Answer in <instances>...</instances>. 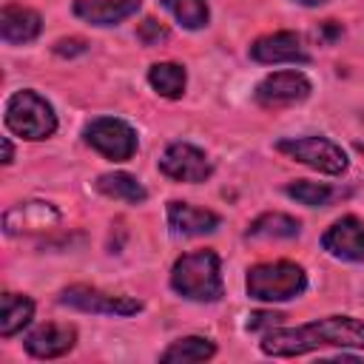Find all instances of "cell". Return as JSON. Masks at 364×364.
Listing matches in <instances>:
<instances>
[{
  "mask_svg": "<svg viewBox=\"0 0 364 364\" xmlns=\"http://www.w3.org/2000/svg\"><path fill=\"white\" fill-rule=\"evenodd\" d=\"M259 347L264 355H273V358H293L321 347L364 350V321L353 316H327L301 327H270Z\"/></svg>",
  "mask_w": 364,
  "mask_h": 364,
  "instance_id": "obj_1",
  "label": "cell"
},
{
  "mask_svg": "<svg viewBox=\"0 0 364 364\" xmlns=\"http://www.w3.org/2000/svg\"><path fill=\"white\" fill-rule=\"evenodd\" d=\"M171 287L191 301H219L222 299V270L213 250H196L176 259L171 270Z\"/></svg>",
  "mask_w": 364,
  "mask_h": 364,
  "instance_id": "obj_2",
  "label": "cell"
},
{
  "mask_svg": "<svg viewBox=\"0 0 364 364\" xmlns=\"http://www.w3.org/2000/svg\"><path fill=\"white\" fill-rule=\"evenodd\" d=\"M247 296L259 301H287L304 293L307 276L296 262H264L247 270Z\"/></svg>",
  "mask_w": 364,
  "mask_h": 364,
  "instance_id": "obj_3",
  "label": "cell"
},
{
  "mask_svg": "<svg viewBox=\"0 0 364 364\" xmlns=\"http://www.w3.org/2000/svg\"><path fill=\"white\" fill-rule=\"evenodd\" d=\"M6 125L23 139H48L57 131V114L37 91L26 88L6 102Z\"/></svg>",
  "mask_w": 364,
  "mask_h": 364,
  "instance_id": "obj_4",
  "label": "cell"
},
{
  "mask_svg": "<svg viewBox=\"0 0 364 364\" xmlns=\"http://www.w3.org/2000/svg\"><path fill=\"white\" fill-rule=\"evenodd\" d=\"M276 151L313 168L321 173H344L347 171V154L327 136H290V139H279Z\"/></svg>",
  "mask_w": 364,
  "mask_h": 364,
  "instance_id": "obj_5",
  "label": "cell"
},
{
  "mask_svg": "<svg viewBox=\"0 0 364 364\" xmlns=\"http://www.w3.org/2000/svg\"><path fill=\"white\" fill-rule=\"evenodd\" d=\"M85 142L114 162H125L136 151V131L117 117H97L82 131Z\"/></svg>",
  "mask_w": 364,
  "mask_h": 364,
  "instance_id": "obj_6",
  "label": "cell"
},
{
  "mask_svg": "<svg viewBox=\"0 0 364 364\" xmlns=\"http://www.w3.org/2000/svg\"><path fill=\"white\" fill-rule=\"evenodd\" d=\"M60 304L82 310V313H100V316H134L142 310V304L131 296H119V293H105L100 287H88V284H71L60 293Z\"/></svg>",
  "mask_w": 364,
  "mask_h": 364,
  "instance_id": "obj_7",
  "label": "cell"
},
{
  "mask_svg": "<svg viewBox=\"0 0 364 364\" xmlns=\"http://www.w3.org/2000/svg\"><path fill=\"white\" fill-rule=\"evenodd\" d=\"M313 91L310 80L301 74V71H276L270 77H264L259 85H256V102L262 108H287V105H296L301 100H307Z\"/></svg>",
  "mask_w": 364,
  "mask_h": 364,
  "instance_id": "obj_8",
  "label": "cell"
},
{
  "mask_svg": "<svg viewBox=\"0 0 364 364\" xmlns=\"http://www.w3.org/2000/svg\"><path fill=\"white\" fill-rule=\"evenodd\" d=\"M159 171L176 182H205L213 171L205 151H199L191 142H173L159 156Z\"/></svg>",
  "mask_w": 364,
  "mask_h": 364,
  "instance_id": "obj_9",
  "label": "cell"
},
{
  "mask_svg": "<svg viewBox=\"0 0 364 364\" xmlns=\"http://www.w3.org/2000/svg\"><path fill=\"white\" fill-rule=\"evenodd\" d=\"M60 225V213L54 205L31 199V202H20L14 208L6 210L3 216V230L9 236H23V233H43Z\"/></svg>",
  "mask_w": 364,
  "mask_h": 364,
  "instance_id": "obj_10",
  "label": "cell"
},
{
  "mask_svg": "<svg viewBox=\"0 0 364 364\" xmlns=\"http://www.w3.org/2000/svg\"><path fill=\"white\" fill-rule=\"evenodd\" d=\"M321 247L336 259L364 262V222L358 216H341L324 230Z\"/></svg>",
  "mask_w": 364,
  "mask_h": 364,
  "instance_id": "obj_11",
  "label": "cell"
},
{
  "mask_svg": "<svg viewBox=\"0 0 364 364\" xmlns=\"http://www.w3.org/2000/svg\"><path fill=\"white\" fill-rule=\"evenodd\" d=\"M250 57L256 63H264V65H276V63H307L310 54L304 51L301 40L296 31H273V34H264L259 37L253 46H250Z\"/></svg>",
  "mask_w": 364,
  "mask_h": 364,
  "instance_id": "obj_12",
  "label": "cell"
},
{
  "mask_svg": "<svg viewBox=\"0 0 364 364\" xmlns=\"http://www.w3.org/2000/svg\"><path fill=\"white\" fill-rule=\"evenodd\" d=\"M168 225L176 236H205V233H213L222 219L213 213V210H205V208H193L188 202H168Z\"/></svg>",
  "mask_w": 364,
  "mask_h": 364,
  "instance_id": "obj_13",
  "label": "cell"
},
{
  "mask_svg": "<svg viewBox=\"0 0 364 364\" xmlns=\"http://www.w3.org/2000/svg\"><path fill=\"white\" fill-rule=\"evenodd\" d=\"M77 341V330L71 324H43L26 336V350L34 358H60Z\"/></svg>",
  "mask_w": 364,
  "mask_h": 364,
  "instance_id": "obj_14",
  "label": "cell"
},
{
  "mask_svg": "<svg viewBox=\"0 0 364 364\" xmlns=\"http://www.w3.org/2000/svg\"><path fill=\"white\" fill-rule=\"evenodd\" d=\"M142 0H74V14L91 26H117L136 14Z\"/></svg>",
  "mask_w": 364,
  "mask_h": 364,
  "instance_id": "obj_15",
  "label": "cell"
},
{
  "mask_svg": "<svg viewBox=\"0 0 364 364\" xmlns=\"http://www.w3.org/2000/svg\"><path fill=\"white\" fill-rule=\"evenodd\" d=\"M43 28V20L37 11L23 9V6H3L0 11V34L6 43L20 46V43H31Z\"/></svg>",
  "mask_w": 364,
  "mask_h": 364,
  "instance_id": "obj_16",
  "label": "cell"
},
{
  "mask_svg": "<svg viewBox=\"0 0 364 364\" xmlns=\"http://www.w3.org/2000/svg\"><path fill=\"white\" fill-rule=\"evenodd\" d=\"M97 191L108 199H119V202H131L139 205L148 199V191L142 188V182L125 171H114V173H102L97 176Z\"/></svg>",
  "mask_w": 364,
  "mask_h": 364,
  "instance_id": "obj_17",
  "label": "cell"
},
{
  "mask_svg": "<svg viewBox=\"0 0 364 364\" xmlns=\"http://www.w3.org/2000/svg\"><path fill=\"white\" fill-rule=\"evenodd\" d=\"M34 316V301L28 296H17V293H3L0 296V336L9 338L14 333H20Z\"/></svg>",
  "mask_w": 364,
  "mask_h": 364,
  "instance_id": "obj_18",
  "label": "cell"
},
{
  "mask_svg": "<svg viewBox=\"0 0 364 364\" xmlns=\"http://www.w3.org/2000/svg\"><path fill=\"white\" fill-rule=\"evenodd\" d=\"M299 230H301L299 219L287 213H262L256 222H250L245 236L247 239H296Z\"/></svg>",
  "mask_w": 364,
  "mask_h": 364,
  "instance_id": "obj_19",
  "label": "cell"
},
{
  "mask_svg": "<svg viewBox=\"0 0 364 364\" xmlns=\"http://www.w3.org/2000/svg\"><path fill=\"white\" fill-rule=\"evenodd\" d=\"M216 353V344L210 338H202V336H188V338H179L173 341L162 355L159 361L162 364H193V361H205Z\"/></svg>",
  "mask_w": 364,
  "mask_h": 364,
  "instance_id": "obj_20",
  "label": "cell"
},
{
  "mask_svg": "<svg viewBox=\"0 0 364 364\" xmlns=\"http://www.w3.org/2000/svg\"><path fill=\"white\" fill-rule=\"evenodd\" d=\"M185 80H188V77H185V68L176 65V63H156V65H151V71H148L151 88H154L159 97H168V100L182 97Z\"/></svg>",
  "mask_w": 364,
  "mask_h": 364,
  "instance_id": "obj_21",
  "label": "cell"
},
{
  "mask_svg": "<svg viewBox=\"0 0 364 364\" xmlns=\"http://www.w3.org/2000/svg\"><path fill=\"white\" fill-rule=\"evenodd\" d=\"M162 3L173 11L179 26H185L191 31H196L208 23V3L205 0H162Z\"/></svg>",
  "mask_w": 364,
  "mask_h": 364,
  "instance_id": "obj_22",
  "label": "cell"
},
{
  "mask_svg": "<svg viewBox=\"0 0 364 364\" xmlns=\"http://www.w3.org/2000/svg\"><path fill=\"white\" fill-rule=\"evenodd\" d=\"M284 193L301 205H310V208H318V205H327L330 196H333V188L321 185V182H307V179H299V182H290L284 188Z\"/></svg>",
  "mask_w": 364,
  "mask_h": 364,
  "instance_id": "obj_23",
  "label": "cell"
},
{
  "mask_svg": "<svg viewBox=\"0 0 364 364\" xmlns=\"http://www.w3.org/2000/svg\"><path fill=\"white\" fill-rule=\"evenodd\" d=\"M136 37H139L145 46H159L162 40H168V28H165L159 20H154V17H145V20L139 23V28H136Z\"/></svg>",
  "mask_w": 364,
  "mask_h": 364,
  "instance_id": "obj_24",
  "label": "cell"
},
{
  "mask_svg": "<svg viewBox=\"0 0 364 364\" xmlns=\"http://www.w3.org/2000/svg\"><path fill=\"white\" fill-rule=\"evenodd\" d=\"M88 46H85V40H80V37H68V40H57V46H54V51L60 54V57H74V54H82Z\"/></svg>",
  "mask_w": 364,
  "mask_h": 364,
  "instance_id": "obj_25",
  "label": "cell"
},
{
  "mask_svg": "<svg viewBox=\"0 0 364 364\" xmlns=\"http://www.w3.org/2000/svg\"><path fill=\"white\" fill-rule=\"evenodd\" d=\"M282 318H284L282 313H264V310H262V313H253V316H250L247 327H250V330H262V327H267V330H270V327H276Z\"/></svg>",
  "mask_w": 364,
  "mask_h": 364,
  "instance_id": "obj_26",
  "label": "cell"
},
{
  "mask_svg": "<svg viewBox=\"0 0 364 364\" xmlns=\"http://www.w3.org/2000/svg\"><path fill=\"white\" fill-rule=\"evenodd\" d=\"M3 162H6V165L14 162V148H11V139H9V136H3Z\"/></svg>",
  "mask_w": 364,
  "mask_h": 364,
  "instance_id": "obj_27",
  "label": "cell"
},
{
  "mask_svg": "<svg viewBox=\"0 0 364 364\" xmlns=\"http://www.w3.org/2000/svg\"><path fill=\"white\" fill-rule=\"evenodd\" d=\"M296 3H301V6H321V3H327V0H296Z\"/></svg>",
  "mask_w": 364,
  "mask_h": 364,
  "instance_id": "obj_28",
  "label": "cell"
}]
</instances>
